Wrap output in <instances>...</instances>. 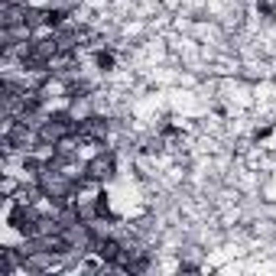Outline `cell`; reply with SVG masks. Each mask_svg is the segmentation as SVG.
Returning a JSON list of instances; mask_svg holds the SVG:
<instances>
[{
    "label": "cell",
    "instance_id": "2",
    "mask_svg": "<svg viewBox=\"0 0 276 276\" xmlns=\"http://www.w3.org/2000/svg\"><path fill=\"white\" fill-rule=\"evenodd\" d=\"M95 65H98L101 71H110V69H114V52H107V49H98V52H95Z\"/></svg>",
    "mask_w": 276,
    "mask_h": 276
},
{
    "label": "cell",
    "instance_id": "1",
    "mask_svg": "<svg viewBox=\"0 0 276 276\" xmlns=\"http://www.w3.org/2000/svg\"><path fill=\"white\" fill-rule=\"evenodd\" d=\"M114 172H117V156H114V153H104V150L95 153V156L81 166L85 182H107Z\"/></svg>",
    "mask_w": 276,
    "mask_h": 276
},
{
    "label": "cell",
    "instance_id": "3",
    "mask_svg": "<svg viewBox=\"0 0 276 276\" xmlns=\"http://www.w3.org/2000/svg\"><path fill=\"white\" fill-rule=\"evenodd\" d=\"M257 10H260V13L267 16V20H273V13H276V7L270 3V0H257Z\"/></svg>",
    "mask_w": 276,
    "mask_h": 276
}]
</instances>
